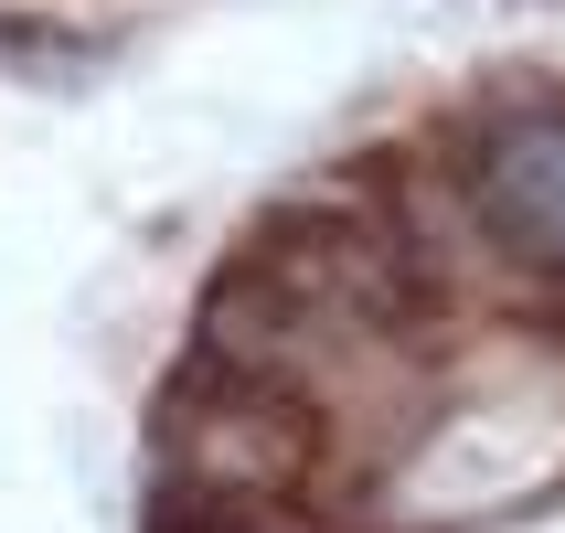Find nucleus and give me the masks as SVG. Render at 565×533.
Segmentation results:
<instances>
[{
	"label": "nucleus",
	"instance_id": "f257e3e1",
	"mask_svg": "<svg viewBox=\"0 0 565 533\" xmlns=\"http://www.w3.org/2000/svg\"><path fill=\"white\" fill-rule=\"evenodd\" d=\"M470 214L491 224V246L512 267H534L544 288H565V118L555 107L491 118L470 139Z\"/></svg>",
	"mask_w": 565,
	"mask_h": 533
},
{
	"label": "nucleus",
	"instance_id": "f03ea898",
	"mask_svg": "<svg viewBox=\"0 0 565 533\" xmlns=\"http://www.w3.org/2000/svg\"><path fill=\"white\" fill-rule=\"evenodd\" d=\"M256 533H278V523H256Z\"/></svg>",
	"mask_w": 565,
	"mask_h": 533
}]
</instances>
